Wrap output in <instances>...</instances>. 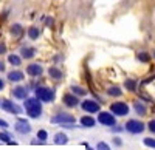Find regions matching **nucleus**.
I'll use <instances>...</instances> for the list:
<instances>
[{"label": "nucleus", "instance_id": "obj_7", "mask_svg": "<svg viewBox=\"0 0 155 150\" xmlns=\"http://www.w3.org/2000/svg\"><path fill=\"white\" fill-rule=\"evenodd\" d=\"M98 121H99L101 124H104V126H110V127L115 126V116L110 115L109 111H102V113H99Z\"/></svg>", "mask_w": 155, "mask_h": 150}, {"label": "nucleus", "instance_id": "obj_6", "mask_svg": "<svg viewBox=\"0 0 155 150\" xmlns=\"http://www.w3.org/2000/svg\"><path fill=\"white\" fill-rule=\"evenodd\" d=\"M51 122H54V124H73L74 122V118L71 116V115H68V113H59V115H56L53 119H51Z\"/></svg>", "mask_w": 155, "mask_h": 150}, {"label": "nucleus", "instance_id": "obj_29", "mask_svg": "<svg viewBox=\"0 0 155 150\" xmlns=\"http://www.w3.org/2000/svg\"><path fill=\"white\" fill-rule=\"evenodd\" d=\"M0 141H5V142H9V136L6 133H0Z\"/></svg>", "mask_w": 155, "mask_h": 150}, {"label": "nucleus", "instance_id": "obj_21", "mask_svg": "<svg viewBox=\"0 0 155 150\" xmlns=\"http://www.w3.org/2000/svg\"><path fill=\"white\" fill-rule=\"evenodd\" d=\"M134 107H135V110H137V113H138V115H144V113H146V107L141 104V102H135Z\"/></svg>", "mask_w": 155, "mask_h": 150}, {"label": "nucleus", "instance_id": "obj_12", "mask_svg": "<svg viewBox=\"0 0 155 150\" xmlns=\"http://www.w3.org/2000/svg\"><path fill=\"white\" fill-rule=\"evenodd\" d=\"M64 104H65L67 107H74L78 104V97L73 96V94H65L64 96Z\"/></svg>", "mask_w": 155, "mask_h": 150}, {"label": "nucleus", "instance_id": "obj_9", "mask_svg": "<svg viewBox=\"0 0 155 150\" xmlns=\"http://www.w3.org/2000/svg\"><path fill=\"white\" fill-rule=\"evenodd\" d=\"M82 110L88 111V113H96V111H99V104H96L95 101H84L81 104Z\"/></svg>", "mask_w": 155, "mask_h": 150}, {"label": "nucleus", "instance_id": "obj_17", "mask_svg": "<svg viewBox=\"0 0 155 150\" xmlns=\"http://www.w3.org/2000/svg\"><path fill=\"white\" fill-rule=\"evenodd\" d=\"M8 60H9V64H12L14 67H17V65H20V64H22V59H20L17 54H9Z\"/></svg>", "mask_w": 155, "mask_h": 150}, {"label": "nucleus", "instance_id": "obj_18", "mask_svg": "<svg viewBox=\"0 0 155 150\" xmlns=\"http://www.w3.org/2000/svg\"><path fill=\"white\" fill-rule=\"evenodd\" d=\"M67 141H68V138L64 133H58L56 136H54V142L56 144H67Z\"/></svg>", "mask_w": 155, "mask_h": 150}, {"label": "nucleus", "instance_id": "obj_33", "mask_svg": "<svg viewBox=\"0 0 155 150\" xmlns=\"http://www.w3.org/2000/svg\"><path fill=\"white\" fill-rule=\"evenodd\" d=\"M45 23H48V27H51V25H53V19H50V17H48Z\"/></svg>", "mask_w": 155, "mask_h": 150}, {"label": "nucleus", "instance_id": "obj_15", "mask_svg": "<svg viewBox=\"0 0 155 150\" xmlns=\"http://www.w3.org/2000/svg\"><path fill=\"white\" fill-rule=\"evenodd\" d=\"M81 124L84 127H93L95 126V119L90 118V116H82L81 118Z\"/></svg>", "mask_w": 155, "mask_h": 150}, {"label": "nucleus", "instance_id": "obj_5", "mask_svg": "<svg viewBox=\"0 0 155 150\" xmlns=\"http://www.w3.org/2000/svg\"><path fill=\"white\" fill-rule=\"evenodd\" d=\"M112 111L115 115H118V116H124V115H127L129 113V107H127V104H124V102H115V104H112Z\"/></svg>", "mask_w": 155, "mask_h": 150}, {"label": "nucleus", "instance_id": "obj_16", "mask_svg": "<svg viewBox=\"0 0 155 150\" xmlns=\"http://www.w3.org/2000/svg\"><path fill=\"white\" fill-rule=\"evenodd\" d=\"M11 34H14V36H22V34H23V28H22V25H19V23L12 25V27H11Z\"/></svg>", "mask_w": 155, "mask_h": 150}, {"label": "nucleus", "instance_id": "obj_8", "mask_svg": "<svg viewBox=\"0 0 155 150\" xmlns=\"http://www.w3.org/2000/svg\"><path fill=\"white\" fill-rule=\"evenodd\" d=\"M16 130H17L19 133H22V135H27V133L31 132V127H30V124L25 121V119H19V121L16 122Z\"/></svg>", "mask_w": 155, "mask_h": 150}, {"label": "nucleus", "instance_id": "obj_32", "mask_svg": "<svg viewBox=\"0 0 155 150\" xmlns=\"http://www.w3.org/2000/svg\"><path fill=\"white\" fill-rule=\"evenodd\" d=\"M0 127H8V122H5L3 119H0Z\"/></svg>", "mask_w": 155, "mask_h": 150}, {"label": "nucleus", "instance_id": "obj_10", "mask_svg": "<svg viewBox=\"0 0 155 150\" xmlns=\"http://www.w3.org/2000/svg\"><path fill=\"white\" fill-rule=\"evenodd\" d=\"M27 71H28L30 76H41L44 70H42V67H41V65H37V64H31V65H28Z\"/></svg>", "mask_w": 155, "mask_h": 150}, {"label": "nucleus", "instance_id": "obj_13", "mask_svg": "<svg viewBox=\"0 0 155 150\" xmlns=\"http://www.w3.org/2000/svg\"><path fill=\"white\" fill-rule=\"evenodd\" d=\"M34 53H36L34 48H31V46H22V49H20V54H22V57H25V59L33 57Z\"/></svg>", "mask_w": 155, "mask_h": 150}, {"label": "nucleus", "instance_id": "obj_1", "mask_svg": "<svg viewBox=\"0 0 155 150\" xmlns=\"http://www.w3.org/2000/svg\"><path fill=\"white\" fill-rule=\"evenodd\" d=\"M25 110L30 118H39L42 113V105H41V101L37 97H31V99H27L25 101Z\"/></svg>", "mask_w": 155, "mask_h": 150}, {"label": "nucleus", "instance_id": "obj_14", "mask_svg": "<svg viewBox=\"0 0 155 150\" xmlns=\"http://www.w3.org/2000/svg\"><path fill=\"white\" fill-rule=\"evenodd\" d=\"M8 79L12 82H19L23 79V73L22 71H9L8 73Z\"/></svg>", "mask_w": 155, "mask_h": 150}, {"label": "nucleus", "instance_id": "obj_25", "mask_svg": "<svg viewBox=\"0 0 155 150\" xmlns=\"http://www.w3.org/2000/svg\"><path fill=\"white\" fill-rule=\"evenodd\" d=\"M47 136H48V133H47L45 130H39V132H37V138L41 139V141H45Z\"/></svg>", "mask_w": 155, "mask_h": 150}, {"label": "nucleus", "instance_id": "obj_2", "mask_svg": "<svg viewBox=\"0 0 155 150\" xmlns=\"http://www.w3.org/2000/svg\"><path fill=\"white\" fill-rule=\"evenodd\" d=\"M36 97L39 101H44V102H51L54 99V91L51 88H47V87H39L36 90Z\"/></svg>", "mask_w": 155, "mask_h": 150}, {"label": "nucleus", "instance_id": "obj_31", "mask_svg": "<svg viewBox=\"0 0 155 150\" xmlns=\"http://www.w3.org/2000/svg\"><path fill=\"white\" fill-rule=\"evenodd\" d=\"M5 51H6V46H5L3 43H0V54H3Z\"/></svg>", "mask_w": 155, "mask_h": 150}, {"label": "nucleus", "instance_id": "obj_26", "mask_svg": "<svg viewBox=\"0 0 155 150\" xmlns=\"http://www.w3.org/2000/svg\"><path fill=\"white\" fill-rule=\"evenodd\" d=\"M138 59H140L141 62H149V60H150V57H149L147 53H140V54H138Z\"/></svg>", "mask_w": 155, "mask_h": 150}, {"label": "nucleus", "instance_id": "obj_30", "mask_svg": "<svg viewBox=\"0 0 155 150\" xmlns=\"http://www.w3.org/2000/svg\"><path fill=\"white\" fill-rule=\"evenodd\" d=\"M149 130H150L152 133H155V119L149 122Z\"/></svg>", "mask_w": 155, "mask_h": 150}, {"label": "nucleus", "instance_id": "obj_28", "mask_svg": "<svg viewBox=\"0 0 155 150\" xmlns=\"http://www.w3.org/2000/svg\"><path fill=\"white\" fill-rule=\"evenodd\" d=\"M144 144H146V145H149V147H155V139L146 138V139H144Z\"/></svg>", "mask_w": 155, "mask_h": 150}, {"label": "nucleus", "instance_id": "obj_3", "mask_svg": "<svg viewBox=\"0 0 155 150\" xmlns=\"http://www.w3.org/2000/svg\"><path fill=\"white\" fill-rule=\"evenodd\" d=\"M126 129H127V132H130V133H141L144 130V124L143 122H140V121H129L127 124H126Z\"/></svg>", "mask_w": 155, "mask_h": 150}, {"label": "nucleus", "instance_id": "obj_4", "mask_svg": "<svg viewBox=\"0 0 155 150\" xmlns=\"http://www.w3.org/2000/svg\"><path fill=\"white\" fill-rule=\"evenodd\" d=\"M2 108H3L5 111H8V113H12V115H19L20 111H22V107L16 105L12 101H8V99L2 102Z\"/></svg>", "mask_w": 155, "mask_h": 150}, {"label": "nucleus", "instance_id": "obj_35", "mask_svg": "<svg viewBox=\"0 0 155 150\" xmlns=\"http://www.w3.org/2000/svg\"><path fill=\"white\" fill-rule=\"evenodd\" d=\"M5 70V67H3V64H2V62H0V71H3Z\"/></svg>", "mask_w": 155, "mask_h": 150}, {"label": "nucleus", "instance_id": "obj_11", "mask_svg": "<svg viewBox=\"0 0 155 150\" xmlns=\"http://www.w3.org/2000/svg\"><path fill=\"white\" fill-rule=\"evenodd\" d=\"M12 93H14V96H16L17 99H27V96H28V91H27V88H25V87H16Z\"/></svg>", "mask_w": 155, "mask_h": 150}, {"label": "nucleus", "instance_id": "obj_20", "mask_svg": "<svg viewBox=\"0 0 155 150\" xmlns=\"http://www.w3.org/2000/svg\"><path fill=\"white\" fill-rule=\"evenodd\" d=\"M126 88L130 90V91H135V90H137V82H135L134 79H127V81H126Z\"/></svg>", "mask_w": 155, "mask_h": 150}, {"label": "nucleus", "instance_id": "obj_19", "mask_svg": "<svg viewBox=\"0 0 155 150\" xmlns=\"http://www.w3.org/2000/svg\"><path fill=\"white\" fill-rule=\"evenodd\" d=\"M48 73H50V76L54 78V79H61V78H62V73H61L58 68H50Z\"/></svg>", "mask_w": 155, "mask_h": 150}, {"label": "nucleus", "instance_id": "obj_22", "mask_svg": "<svg viewBox=\"0 0 155 150\" xmlns=\"http://www.w3.org/2000/svg\"><path fill=\"white\" fill-rule=\"evenodd\" d=\"M109 96H121V88H118V87H110V88L107 90Z\"/></svg>", "mask_w": 155, "mask_h": 150}, {"label": "nucleus", "instance_id": "obj_23", "mask_svg": "<svg viewBox=\"0 0 155 150\" xmlns=\"http://www.w3.org/2000/svg\"><path fill=\"white\" fill-rule=\"evenodd\" d=\"M71 91H73L74 94H79V96H84V94L87 93L84 88H81V87H76V85H73V87H71Z\"/></svg>", "mask_w": 155, "mask_h": 150}, {"label": "nucleus", "instance_id": "obj_24", "mask_svg": "<svg viewBox=\"0 0 155 150\" xmlns=\"http://www.w3.org/2000/svg\"><path fill=\"white\" fill-rule=\"evenodd\" d=\"M28 33H30V37H31V39H37V37H39V30H37V28H34V27H33V28H30V31H28Z\"/></svg>", "mask_w": 155, "mask_h": 150}, {"label": "nucleus", "instance_id": "obj_34", "mask_svg": "<svg viewBox=\"0 0 155 150\" xmlns=\"http://www.w3.org/2000/svg\"><path fill=\"white\" fill-rule=\"evenodd\" d=\"M0 90H3V81L0 79Z\"/></svg>", "mask_w": 155, "mask_h": 150}, {"label": "nucleus", "instance_id": "obj_27", "mask_svg": "<svg viewBox=\"0 0 155 150\" xmlns=\"http://www.w3.org/2000/svg\"><path fill=\"white\" fill-rule=\"evenodd\" d=\"M96 148H98V150H110V147H109L106 142H99V144L96 145Z\"/></svg>", "mask_w": 155, "mask_h": 150}]
</instances>
